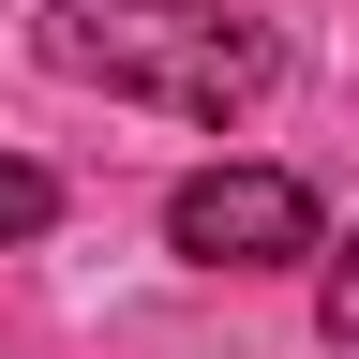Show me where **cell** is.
<instances>
[{
    "label": "cell",
    "mask_w": 359,
    "mask_h": 359,
    "mask_svg": "<svg viewBox=\"0 0 359 359\" xmlns=\"http://www.w3.org/2000/svg\"><path fill=\"white\" fill-rule=\"evenodd\" d=\"M165 240L195 269H299L314 255V180L299 165H195L165 195Z\"/></svg>",
    "instance_id": "7a4b0ae2"
},
{
    "label": "cell",
    "mask_w": 359,
    "mask_h": 359,
    "mask_svg": "<svg viewBox=\"0 0 359 359\" xmlns=\"http://www.w3.org/2000/svg\"><path fill=\"white\" fill-rule=\"evenodd\" d=\"M45 60L120 90V105H165V120H240L285 75V45H269V15H224V0H60Z\"/></svg>",
    "instance_id": "6da1fadb"
},
{
    "label": "cell",
    "mask_w": 359,
    "mask_h": 359,
    "mask_svg": "<svg viewBox=\"0 0 359 359\" xmlns=\"http://www.w3.org/2000/svg\"><path fill=\"white\" fill-rule=\"evenodd\" d=\"M314 314H330V344H359V240L330 255V285H314Z\"/></svg>",
    "instance_id": "277c9868"
},
{
    "label": "cell",
    "mask_w": 359,
    "mask_h": 359,
    "mask_svg": "<svg viewBox=\"0 0 359 359\" xmlns=\"http://www.w3.org/2000/svg\"><path fill=\"white\" fill-rule=\"evenodd\" d=\"M45 224H60V180L0 150V255H15V240H45Z\"/></svg>",
    "instance_id": "3957f363"
}]
</instances>
